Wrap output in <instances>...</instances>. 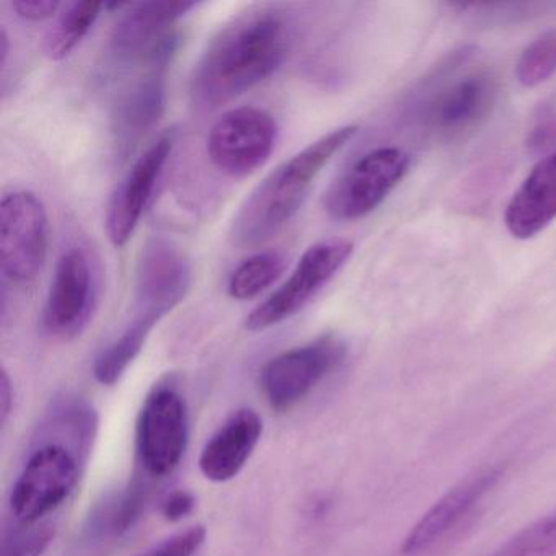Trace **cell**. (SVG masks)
I'll return each instance as SVG.
<instances>
[{
	"mask_svg": "<svg viewBox=\"0 0 556 556\" xmlns=\"http://www.w3.org/2000/svg\"><path fill=\"white\" fill-rule=\"evenodd\" d=\"M291 27L278 9L262 8L233 18L207 45L191 76L201 109H217L268 80L288 58Z\"/></svg>",
	"mask_w": 556,
	"mask_h": 556,
	"instance_id": "6da1fadb",
	"label": "cell"
},
{
	"mask_svg": "<svg viewBox=\"0 0 556 556\" xmlns=\"http://www.w3.org/2000/svg\"><path fill=\"white\" fill-rule=\"evenodd\" d=\"M356 125L341 126L292 155L275 168L230 224V242L239 249L262 245L285 229L311 193L321 168L356 136Z\"/></svg>",
	"mask_w": 556,
	"mask_h": 556,
	"instance_id": "7a4b0ae2",
	"label": "cell"
},
{
	"mask_svg": "<svg viewBox=\"0 0 556 556\" xmlns=\"http://www.w3.org/2000/svg\"><path fill=\"white\" fill-rule=\"evenodd\" d=\"M197 2H146L131 5L119 18L106 47L102 83L154 64H168L181 43L178 21Z\"/></svg>",
	"mask_w": 556,
	"mask_h": 556,
	"instance_id": "3957f363",
	"label": "cell"
},
{
	"mask_svg": "<svg viewBox=\"0 0 556 556\" xmlns=\"http://www.w3.org/2000/svg\"><path fill=\"white\" fill-rule=\"evenodd\" d=\"M79 455L63 442H47L31 452L12 486L9 506L17 526H40L76 490Z\"/></svg>",
	"mask_w": 556,
	"mask_h": 556,
	"instance_id": "277c9868",
	"label": "cell"
},
{
	"mask_svg": "<svg viewBox=\"0 0 556 556\" xmlns=\"http://www.w3.org/2000/svg\"><path fill=\"white\" fill-rule=\"evenodd\" d=\"M190 439L185 396L172 380L155 383L148 393L136 425V452L149 480L170 477L181 464Z\"/></svg>",
	"mask_w": 556,
	"mask_h": 556,
	"instance_id": "5b68a950",
	"label": "cell"
},
{
	"mask_svg": "<svg viewBox=\"0 0 556 556\" xmlns=\"http://www.w3.org/2000/svg\"><path fill=\"white\" fill-rule=\"evenodd\" d=\"M409 155L399 148H379L354 162L325 194V211L341 223L363 219L377 210L406 177Z\"/></svg>",
	"mask_w": 556,
	"mask_h": 556,
	"instance_id": "8992f818",
	"label": "cell"
},
{
	"mask_svg": "<svg viewBox=\"0 0 556 556\" xmlns=\"http://www.w3.org/2000/svg\"><path fill=\"white\" fill-rule=\"evenodd\" d=\"M353 250V243L344 239L324 240L308 247L288 281L250 312L247 330L265 331L294 317L346 265Z\"/></svg>",
	"mask_w": 556,
	"mask_h": 556,
	"instance_id": "52a82bcc",
	"label": "cell"
},
{
	"mask_svg": "<svg viewBox=\"0 0 556 556\" xmlns=\"http://www.w3.org/2000/svg\"><path fill=\"white\" fill-rule=\"evenodd\" d=\"M346 353L340 338L327 334L273 357L260 372L266 402L278 413L294 408L343 364Z\"/></svg>",
	"mask_w": 556,
	"mask_h": 556,
	"instance_id": "ba28073f",
	"label": "cell"
},
{
	"mask_svg": "<svg viewBox=\"0 0 556 556\" xmlns=\"http://www.w3.org/2000/svg\"><path fill=\"white\" fill-rule=\"evenodd\" d=\"M48 253V216L37 194L5 193L0 203V262L4 282L28 285L43 269Z\"/></svg>",
	"mask_w": 556,
	"mask_h": 556,
	"instance_id": "9c48e42d",
	"label": "cell"
},
{
	"mask_svg": "<svg viewBox=\"0 0 556 556\" xmlns=\"http://www.w3.org/2000/svg\"><path fill=\"white\" fill-rule=\"evenodd\" d=\"M191 266L170 240L155 237L142 247L136 266L135 312L131 321L154 330L187 298Z\"/></svg>",
	"mask_w": 556,
	"mask_h": 556,
	"instance_id": "30bf717a",
	"label": "cell"
},
{
	"mask_svg": "<svg viewBox=\"0 0 556 556\" xmlns=\"http://www.w3.org/2000/svg\"><path fill=\"white\" fill-rule=\"evenodd\" d=\"M168 66H148L113 80L110 129L116 157H129L161 122L167 103Z\"/></svg>",
	"mask_w": 556,
	"mask_h": 556,
	"instance_id": "8fae6325",
	"label": "cell"
},
{
	"mask_svg": "<svg viewBox=\"0 0 556 556\" xmlns=\"http://www.w3.org/2000/svg\"><path fill=\"white\" fill-rule=\"evenodd\" d=\"M278 139V125L265 110L242 106L224 113L207 136V154L223 174L252 175L265 165Z\"/></svg>",
	"mask_w": 556,
	"mask_h": 556,
	"instance_id": "7c38bea8",
	"label": "cell"
},
{
	"mask_svg": "<svg viewBox=\"0 0 556 556\" xmlns=\"http://www.w3.org/2000/svg\"><path fill=\"white\" fill-rule=\"evenodd\" d=\"M97 279L90 256L83 247H70L60 256L43 308V328L51 337H79L93 315Z\"/></svg>",
	"mask_w": 556,
	"mask_h": 556,
	"instance_id": "4fadbf2b",
	"label": "cell"
},
{
	"mask_svg": "<svg viewBox=\"0 0 556 556\" xmlns=\"http://www.w3.org/2000/svg\"><path fill=\"white\" fill-rule=\"evenodd\" d=\"M175 146V132H164L154 144L132 164L110 197L105 214V229L113 245L125 247L135 236L146 207L157 188Z\"/></svg>",
	"mask_w": 556,
	"mask_h": 556,
	"instance_id": "5bb4252c",
	"label": "cell"
},
{
	"mask_svg": "<svg viewBox=\"0 0 556 556\" xmlns=\"http://www.w3.org/2000/svg\"><path fill=\"white\" fill-rule=\"evenodd\" d=\"M501 477H503V468H490L448 491L409 530L403 542V553L416 555V553L428 552L435 543L445 539L473 513L475 507L484 500V496L493 491Z\"/></svg>",
	"mask_w": 556,
	"mask_h": 556,
	"instance_id": "9a60e30c",
	"label": "cell"
},
{
	"mask_svg": "<svg viewBox=\"0 0 556 556\" xmlns=\"http://www.w3.org/2000/svg\"><path fill=\"white\" fill-rule=\"evenodd\" d=\"M496 100L494 77L486 73L470 74L438 92L426 106V125L439 135H460L484 122Z\"/></svg>",
	"mask_w": 556,
	"mask_h": 556,
	"instance_id": "2e32d148",
	"label": "cell"
},
{
	"mask_svg": "<svg viewBox=\"0 0 556 556\" xmlns=\"http://www.w3.org/2000/svg\"><path fill=\"white\" fill-rule=\"evenodd\" d=\"M263 434V419L250 408L239 409L211 435L200 455V470L214 483L233 480L252 457Z\"/></svg>",
	"mask_w": 556,
	"mask_h": 556,
	"instance_id": "e0dca14e",
	"label": "cell"
},
{
	"mask_svg": "<svg viewBox=\"0 0 556 556\" xmlns=\"http://www.w3.org/2000/svg\"><path fill=\"white\" fill-rule=\"evenodd\" d=\"M555 219L556 151L540 159L513 194L504 213V224L514 239L529 240Z\"/></svg>",
	"mask_w": 556,
	"mask_h": 556,
	"instance_id": "ac0fdd59",
	"label": "cell"
},
{
	"mask_svg": "<svg viewBox=\"0 0 556 556\" xmlns=\"http://www.w3.org/2000/svg\"><path fill=\"white\" fill-rule=\"evenodd\" d=\"M105 5L99 2H74L67 5L48 34L45 51L51 61H63L83 43L99 21Z\"/></svg>",
	"mask_w": 556,
	"mask_h": 556,
	"instance_id": "d6986e66",
	"label": "cell"
},
{
	"mask_svg": "<svg viewBox=\"0 0 556 556\" xmlns=\"http://www.w3.org/2000/svg\"><path fill=\"white\" fill-rule=\"evenodd\" d=\"M286 260L278 252H263L240 263L227 282V292L236 301H250L281 278Z\"/></svg>",
	"mask_w": 556,
	"mask_h": 556,
	"instance_id": "ffe728a7",
	"label": "cell"
},
{
	"mask_svg": "<svg viewBox=\"0 0 556 556\" xmlns=\"http://www.w3.org/2000/svg\"><path fill=\"white\" fill-rule=\"evenodd\" d=\"M151 330L139 325H126L123 333L102 351L93 364V376L102 386H115L128 367L141 354Z\"/></svg>",
	"mask_w": 556,
	"mask_h": 556,
	"instance_id": "44dd1931",
	"label": "cell"
},
{
	"mask_svg": "<svg viewBox=\"0 0 556 556\" xmlns=\"http://www.w3.org/2000/svg\"><path fill=\"white\" fill-rule=\"evenodd\" d=\"M149 494H151V486L148 481L136 477L129 486L115 501H112L109 509L103 513V517H100V529H105L109 535H125L141 519Z\"/></svg>",
	"mask_w": 556,
	"mask_h": 556,
	"instance_id": "7402d4cb",
	"label": "cell"
},
{
	"mask_svg": "<svg viewBox=\"0 0 556 556\" xmlns=\"http://www.w3.org/2000/svg\"><path fill=\"white\" fill-rule=\"evenodd\" d=\"M556 73V28L533 40L516 64V79L527 89L539 87Z\"/></svg>",
	"mask_w": 556,
	"mask_h": 556,
	"instance_id": "603a6c76",
	"label": "cell"
},
{
	"mask_svg": "<svg viewBox=\"0 0 556 556\" xmlns=\"http://www.w3.org/2000/svg\"><path fill=\"white\" fill-rule=\"evenodd\" d=\"M490 556H556V514L520 530Z\"/></svg>",
	"mask_w": 556,
	"mask_h": 556,
	"instance_id": "cb8c5ba5",
	"label": "cell"
},
{
	"mask_svg": "<svg viewBox=\"0 0 556 556\" xmlns=\"http://www.w3.org/2000/svg\"><path fill=\"white\" fill-rule=\"evenodd\" d=\"M56 526L53 522L40 526H17L15 523L4 535L2 556H41L53 542Z\"/></svg>",
	"mask_w": 556,
	"mask_h": 556,
	"instance_id": "d4e9b609",
	"label": "cell"
},
{
	"mask_svg": "<svg viewBox=\"0 0 556 556\" xmlns=\"http://www.w3.org/2000/svg\"><path fill=\"white\" fill-rule=\"evenodd\" d=\"M206 535V527H190L185 532L172 535L170 539L136 556H194V553L203 546Z\"/></svg>",
	"mask_w": 556,
	"mask_h": 556,
	"instance_id": "484cf974",
	"label": "cell"
},
{
	"mask_svg": "<svg viewBox=\"0 0 556 556\" xmlns=\"http://www.w3.org/2000/svg\"><path fill=\"white\" fill-rule=\"evenodd\" d=\"M556 148V106L542 110L527 135V149L532 154L555 152Z\"/></svg>",
	"mask_w": 556,
	"mask_h": 556,
	"instance_id": "4316f807",
	"label": "cell"
},
{
	"mask_svg": "<svg viewBox=\"0 0 556 556\" xmlns=\"http://www.w3.org/2000/svg\"><path fill=\"white\" fill-rule=\"evenodd\" d=\"M58 0H18L12 4L17 17L25 22H43L60 11Z\"/></svg>",
	"mask_w": 556,
	"mask_h": 556,
	"instance_id": "83f0119b",
	"label": "cell"
},
{
	"mask_svg": "<svg viewBox=\"0 0 556 556\" xmlns=\"http://www.w3.org/2000/svg\"><path fill=\"white\" fill-rule=\"evenodd\" d=\"M194 504H197V501H194L193 494L185 490L174 491L162 503V516L168 522H180L193 513Z\"/></svg>",
	"mask_w": 556,
	"mask_h": 556,
	"instance_id": "f1b7e54d",
	"label": "cell"
},
{
	"mask_svg": "<svg viewBox=\"0 0 556 556\" xmlns=\"http://www.w3.org/2000/svg\"><path fill=\"white\" fill-rule=\"evenodd\" d=\"M0 406H2V422L8 421L11 415L12 406H14V386H12L11 377L8 370L2 372V382H0Z\"/></svg>",
	"mask_w": 556,
	"mask_h": 556,
	"instance_id": "f546056e",
	"label": "cell"
}]
</instances>
